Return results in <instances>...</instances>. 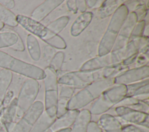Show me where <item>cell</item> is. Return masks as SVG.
Masks as SVG:
<instances>
[{
  "label": "cell",
  "instance_id": "27",
  "mask_svg": "<svg viewBox=\"0 0 149 132\" xmlns=\"http://www.w3.org/2000/svg\"><path fill=\"white\" fill-rule=\"evenodd\" d=\"M65 58V54L63 52L59 51L56 52L50 61L49 67L56 73L61 70Z\"/></svg>",
  "mask_w": 149,
  "mask_h": 132
},
{
  "label": "cell",
  "instance_id": "35",
  "mask_svg": "<svg viewBox=\"0 0 149 132\" xmlns=\"http://www.w3.org/2000/svg\"><path fill=\"white\" fill-rule=\"evenodd\" d=\"M136 60L137 64H139L140 66H143L142 64L145 65L146 63L148 62V57H146L145 55H141L139 58H137Z\"/></svg>",
  "mask_w": 149,
  "mask_h": 132
},
{
  "label": "cell",
  "instance_id": "21",
  "mask_svg": "<svg viewBox=\"0 0 149 132\" xmlns=\"http://www.w3.org/2000/svg\"><path fill=\"white\" fill-rule=\"evenodd\" d=\"M27 46L31 59L38 61L41 58L40 47L37 38L32 34H29L27 37Z\"/></svg>",
  "mask_w": 149,
  "mask_h": 132
},
{
  "label": "cell",
  "instance_id": "32",
  "mask_svg": "<svg viewBox=\"0 0 149 132\" xmlns=\"http://www.w3.org/2000/svg\"><path fill=\"white\" fill-rule=\"evenodd\" d=\"M76 5L77 10H79L80 12H81V13L86 12L87 8L86 6V1H76Z\"/></svg>",
  "mask_w": 149,
  "mask_h": 132
},
{
  "label": "cell",
  "instance_id": "9",
  "mask_svg": "<svg viewBox=\"0 0 149 132\" xmlns=\"http://www.w3.org/2000/svg\"><path fill=\"white\" fill-rule=\"evenodd\" d=\"M138 22L137 16L134 12L129 13L119 33L115 45L111 52L116 51L123 48L129 41L132 31Z\"/></svg>",
  "mask_w": 149,
  "mask_h": 132
},
{
  "label": "cell",
  "instance_id": "33",
  "mask_svg": "<svg viewBox=\"0 0 149 132\" xmlns=\"http://www.w3.org/2000/svg\"><path fill=\"white\" fill-rule=\"evenodd\" d=\"M11 48L14 50H16L18 51H23L24 50V46L20 37L19 38L17 42L14 45L11 47Z\"/></svg>",
  "mask_w": 149,
  "mask_h": 132
},
{
  "label": "cell",
  "instance_id": "29",
  "mask_svg": "<svg viewBox=\"0 0 149 132\" xmlns=\"http://www.w3.org/2000/svg\"><path fill=\"white\" fill-rule=\"evenodd\" d=\"M55 53V50L52 47L47 45L45 47L44 50V57L46 60H51Z\"/></svg>",
  "mask_w": 149,
  "mask_h": 132
},
{
  "label": "cell",
  "instance_id": "19",
  "mask_svg": "<svg viewBox=\"0 0 149 132\" xmlns=\"http://www.w3.org/2000/svg\"><path fill=\"white\" fill-rule=\"evenodd\" d=\"M91 119V113L87 109L79 112L70 132H87Z\"/></svg>",
  "mask_w": 149,
  "mask_h": 132
},
{
  "label": "cell",
  "instance_id": "37",
  "mask_svg": "<svg viewBox=\"0 0 149 132\" xmlns=\"http://www.w3.org/2000/svg\"><path fill=\"white\" fill-rule=\"evenodd\" d=\"M4 27V24L0 21V30H1Z\"/></svg>",
  "mask_w": 149,
  "mask_h": 132
},
{
  "label": "cell",
  "instance_id": "10",
  "mask_svg": "<svg viewBox=\"0 0 149 132\" xmlns=\"http://www.w3.org/2000/svg\"><path fill=\"white\" fill-rule=\"evenodd\" d=\"M16 21L32 35H36L41 40L45 38L49 32L42 23L29 17L19 15L16 16Z\"/></svg>",
  "mask_w": 149,
  "mask_h": 132
},
{
  "label": "cell",
  "instance_id": "2",
  "mask_svg": "<svg viewBox=\"0 0 149 132\" xmlns=\"http://www.w3.org/2000/svg\"><path fill=\"white\" fill-rule=\"evenodd\" d=\"M113 77L95 81L73 96L68 104V110H78L98 98L102 93L114 84Z\"/></svg>",
  "mask_w": 149,
  "mask_h": 132
},
{
  "label": "cell",
  "instance_id": "28",
  "mask_svg": "<svg viewBox=\"0 0 149 132\" xmlns=\"http://www.w3.org/2000/svg\"><path fill=\"white\" fill-rule=\"evenodd\" d=\"M145 28H146L145 20H142L137 22V23H136V26H134V27L132 31L129 41H130L133 39L143 36V34L144 33Z\"/></svg>",
  "mask_w": 149,
  "mask_h": 132
},
{
  "label": "cell",
  "instance_id": "13",
  "mask_svg": "<svg viewBox=\"0 0 149 132\" xmlns=\"http://www.w3.org/2000/svg\"><path fill=\"white\" fill-rule=\"evenodd\" d=\"M112 64L111 53L98 56L87 60L81 67L80 71H94L104 69Z\"/></svg>",
  "mask_w": 149,
  "mask_h": 132
},
{
  "label": "cell",
  "instance_id": "36",
  "mask_svg": "<svg viewBox=\"0 0 149 132\" xmlns=\"http://www.w3.org/2000/svg\"><path fill=\"white\" fill-rule=\"evenodd\" d=\"M98 2V1H86L87 8H92L97 4V2Z\"/></svg>",
  "mask_w": 149,
  "mask_h": 132
},
{
  "label": "cell",
  "instance_id": "7",
  "mask_svg": "<svg viewBox=\"0 0 149 132\" xmlns=\"http://www.w3.org/2000/svg\"><path fill=\"white\" fill-rule=\"evenodd\" d=\"M39 91V83L36 80L29 79L23 83L19 94L18 107L19 115H23L32 105Z\"/></svg>",
  "mask_w": 149,
  "mask_h": 132
},
{
  "label": "cell",
  "instance_id": "24",
  "mask_svg": "<svg viewBox=\"0 0 149 132\" xmlns=\"http://www.w3.org/2000/svg\"><path fill=\"white\" fill-rule=\"evenodd\" d=\"M0 21L3 24L10 27H16L18 25L16 21V16L9 9L3 6L0 3Z\"/></svg>",
  "mask_w": 149,
  "mask_h": 132
},
{
  "label": "cell",
  "instance_id": "25",
  "mask_svg": "<svg viewBox=\"0 0 149 132\" xmlns=\"http://www.w3.org/2000/svg\"><path fill=\"white\" fill-rule=\"evenodd\" d=\"M42 40L52 48L64 49L66 47V44L64 40L58 34H55L51 32H49L48 35L42 39Z\"/></svg>",
  "mask_w": 149,
  "mask_h": 132
},
{
  "label": "cell",
  "instance_id": "22",
  "mask_svg": "<svg viewBox=\"0 0 149 132\" xmlns=\"http://www.w3.org/2000/svg\"><path fill=\"white\" fill-rule=\"evenodd\" d=\"M120 5L118 1H105L99 8V15L101 18H105L112 15Z\"/></svg>",
  "mask_w": 149,
  "mask_h": 132
},
{
  "label": "cell",
  "instance_id": "18",
  "mask_svg": "<svg viewBox=\"0 0 149 132\" xmlns=\"http://www.w3.org/2000/svg\"><path fill=\"white\" fill-rule=\"evenodd\" d=\"M127 94L126 97H134L136 96L148 95V79L140 82L126 85Z\"/></svg>",
  "mask_w": 149,
  "mask_h": 132
},
{
  "label": "cell",
  "instance_id": "16",
  "mask_svg": "<svg viewBox=\"0 0 149 132\" xmlns=\"http://www.w3.org/2000/svg\"><path fill=\"white\" fill-rule=\"evenodd\" d=\"M79 110H69L62 116L56 118L52 126L51 130L56 131L59 130L67 129L74 122L78 114Z\"/></svg>",
  "mask_w": 149,
  "mask_h": 132
},
{
  "label": "cell",
  "instance_id": "15",
  "mask_svg": "<svg viewBox=\"0 0 149 132\" xmlns=\"http://www.w3.org/2000/svg\"><path fill=\"white\" fill-rule=\"evenodd\" d=\"M93 17L91 12H85L81 13L73 22L70 28V34L73 37L80 35L90 24Z\"/></svg>",
  "mask_w": 149,
  "mask_h": 132
},
{
  "label": "cell",
  "instance_id": "5",
  "mask_svg": "<svg viewBox=\"0 0 149 132\" xmlns=\"http://www.w3.org/2000/svg\"><path fill=\"white\" fill-rule=\"evenodd\" d=\"M127 94L126 85L113 84L98 98L91 108L90 113L99 115L108 110L113 105L123 99Z\"/></svg>",
  "mask_w": 149,
  "mask_h": 132
},
{
  "label": "cell",
  "instance_id": "12",
  "mask_svg": "<svg viewBox=\"0 0 149 132\" xmlns=\"http://www.w3.org/2000/svg\"><path fill=\"white\" fill-rule=\"evenodd\" d=\"M63 2V0L45 1L34 9L31 13V18L40 22Z\"/></svg>",
  "mask_w": 149,
  "mask_h": 132
},
{
  "label": "cell",
  "instance_id": "14",
  "mask_svg": "<svg viewBox=\"0 0 149 132\" xmlns=\"http://www.w3.org/2000/svg\"><path fill=\"white\" fill-rule=\"evenodd\" d=\"M74 88L69 86H62L58 96L56 118L63 115L68 111V104L74 92Z\"/></svg>",
  "mask_w": 149,
  "mask_h": 132
},
{
  "label": "cell",
  "instance_id": "4",
  "mask_svg": "<svg viewBox=\"0 0 149 132\" xmlns=\"http://www.w3.org/2000/svg\"><path fill=\"white\" fill-rule=\"evenodd\" d=\"M107 79L105 69L94 71H76L64 74L58 79V83L75 88H83L90 84Z\"/></svg>",
  "mask_w": 149,
  "mask_h": 132
},
{
  "label": "cell",
  "instance_id": "11",
  "mask_svg": "<svg viewBox=\"0 0 149 132\" xmlns=\"http://www.w3.org/2000/svg\"><path fill=\"white\" fill-rule=\"evenodd\" d=\"M115 111L118 116L128 122L139 124H143L146 122H148V113L144 112L138 111L124 106L116 108Z\"/></svg>",
  "mask_w": 149,
  "mask_h": 132
},
{
  "label": "cell",
  "instance_id": "23",
  "mask_svg": "<svg viewBox=\"0 0 149 132\" xmlns=\"http://www.w3.org/2000/svg\"><path fill=\"white\" fill-rule=\"evenodd\" d=\"M70 17L68 16H61L48 24L46 27L51 33L58 34L62 30L66 27L69 23Z\"/></svg>",
  "mask_w": 149,
  "mask_h": 132
},
{
  "label": "cell",
  "instance_id": "3",
  "mask_svg": "<svg viewBox=\"0 0 149 132\" xmlns=\"http://www.w3.org/2000/svg\"><path fill=\"white\" fill-rule=\"evenodd\" d=\"M0 67L36 80H43L45 77L44 70L40 67L24 62L2 51H0Z\"/></svg>",
  "mask_w": 149,
  "mask_h": 132
},
{
  "label": "cell",
  "instance_id": "30",
  "mask_svg": "<svg viewBox=\"0 0 149 132\" xmlns=\"http://www.w3.org/2000/svg\"><path fill=\"white\" fill-rule=\"evenodd\" d=\"M138 55H139V53H136V54L123 60L120 63L125 67H126L128 65H130L133 63L134 62H135Z\"/></svg>",
  "mask_w": 149,
  "mask_h": 132
},
{
  "label": "cell",
  "instance_id": "31",
  "mask_svg": "<svg viewBox=\"0 0 149 132\" xmlns=\"http://www.w3.org/2000/svg\"><path fill=\"white\" fill-rule=\"evenodd\" d=\"M66 5L69 11L72 12L73 13H76L77 12L76 1H67Z\"/></svg>",
  "mask_w": 149,
  "mask_h": 132
},
{
  "label": "cell",
  "instance_id": "34",
  "mask_svg": "<svg viewBox=\"0 0 149 132\" xmlns=\"http://www.w3.org/2000/svg\"><path fill=\"white\" fill-rule=\"evenodd\" d=\"M0 3L8 9H12L15 6V2L13 1H0Z\"/></svg>",
  "mask_w": 149,
  "mask_h": 132
},
{
  "label": "cell",
  "instance_id": "26",
  "mask_svg": "<svg viewBox=\"0 0 149 132\" xmlns=\"http://www.w3.org/2000/svg\"><path fill=\"white\" fill-rule=\"evenodd\" d=\"M20 37L14 32L0 33V48L12 47L18 41Z\"/></svg>",
  "mask_w": 149,
  "mask_h": 132
},
{
  "label": "cell",
  "instance_id": "8",
  "mask_svg": "<svg viewBox=\"0 0 149 132\" xmlns=\"http://www.w3.org/2000/svg\"><path fill=\"white\" fill-rule=\"evenodd\" d=\"M149 67L148 65L139 66L127 70L113 77L114 84L128 85L148 79Z\"/></svg>",
  "mask_w": 149,
  "mask_h": 132
},
{
  "label": "cell",
  "instance_id": "17",
  "mask_svg": "<svg viewBox=\"0 0 149 132\" xmlns=\"http://www.w3.org/2000/svg\"><path fill=\"white\" fill-rule=\"evenodd\" d=\"M98 123L106 132H122L121 123L115 117L109 114L102 115Z\"/></svg>",
  "mask_w": 149,
  "mask_h": 132
},
{
  "label": "cell",
  "instance_id": "6",
  "mask_svg": "<svg viewBox=\"0 0 149 132\" xmlns=\"http://www.w3.org/2000/svg\"><path fill=\"white\" fill-rule=\"evenodd\" d=\"M44 70L45 112L51 117H56L58 101L57 74L49 66Z\"/></svg>",
  "mask_w": 149,
  "mask_h": 132
},
{
  "label": "cell",
  "instance_id": "20",
  "mask_svg": "<svg viewBox=\"0 0 149 132\" xmlns=\"http://www.w3.org/2000/svg\"><path fill=\"white\" fill-rule=\"evenodd\" d=\"M56 119L51 117L46 112H43L34 123L31 132H44L52 126Z\"/></svg>",
  "mask_w": 149,
  "mask_h": 132
},
{
  "label": "cell",
  "instance_id": "1",
  "mask_svg": "<svg viewBox=\"0 0 149 132\" xmlns=\"http://www.w3.org/2000/svg\"><path fill=\"white\" fill-rule=\"evenodd\" d=\"M129 13L124 3L119 6L112 14L107 30L102 36L98 49V55L104 56L111 52L120 28Z\"/></svg>",
  "mask_w": 149,
  "mask_h": 132
}]
</instances>
